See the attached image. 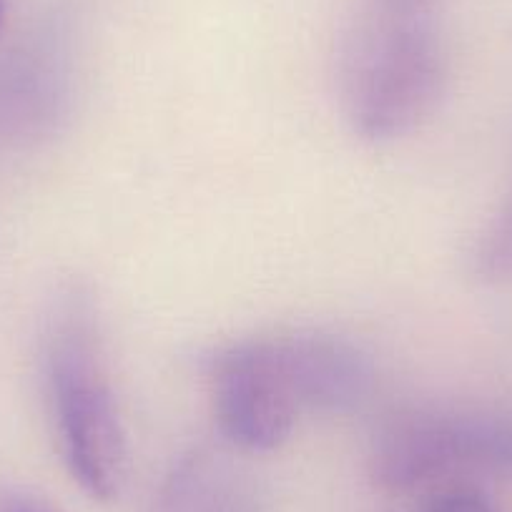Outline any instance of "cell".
I'll return each mask as SVG.
<instances>
[{
    "label": "cell",
    "mask_w": 512,
    "mask_h": 512,
    "mask_svg": "<svg viewBox=\"0 0 512 512\" xmlns=\"http://www.w3.org/2000/svg\"><path fill=\"white\" fill-rule=\"evenodd\" d=\"M427 512H497L485 492L470 485H457L432 500Z\"/></svg>",
    "instance_id": "obj_8"
},
{
    "label": "cell",
    "mask_w": 512,
    "mask_h": 512,
    "mask_svg": "<svg viewBox=\"0 0 512 512\" xmlns=\"http://www.w3.org/2000/svg\"><path fill=\"white\" fill-rule=\"evenodd\" d=\"M151 512H259L249 472L226 452L199 447L174 462Z\"/></svg>",
    "instance_id": "obj_6"
},
{
    "label": "cell",
    "mask_w": 512,
    "mask_h": 512,
    "mask_svg": "<svg viewBox=\"0 0 512 512\" xmlns=\"http://www.w3.org/2000/svg\"><path fill=\"white\" fill-rule=\"evenodd\" d=\"M437 11L405 0H362L337 56L339 101L357 136L395 141L432 116L447 83Z\"/></svg>",
    "instance_id": "obj_1"
},
{
    "label": "cell",
    "mask_w": 512,
    "mask_h": 512,
    "mask_svg": "<svg viewBox=\"0 0 512 512\" xmlns=\"http://www.w3.org/2000/svg\"><path fill=\"white\" fill-rule=\"evenodd\" d=\"M43 377L58 450L93 500H113L126 477V432L103 357L93 294L68 287L56 299L43 342Z\"/></svg>",
    "instance_id": "obj_2"
},
{
    "label": "cell",
    "mask_w": 512,
    "mask_h": 512,
    "mask_svg": "<svg viewBox=\"0 0 512 512\" xmlns=\"http://www.w3.org/2000/svg\"><path fill=\"white\" fill-rule=\"evenodd\" d=\"M512 477V412L410 407L379 425L369 472L379 487L407 492L452 472Z\"/></svg>",
    "instance_id": "obj_3"
},
{
    "label": "cell",
    "mask_w": 512,
    "mask_h": 512,
    "mask_svg": "<svg viewBox=\"0 0 512 512\" xmlns=\"http://www.w3.org/2000/svg\"><path fill=\"white\" fill-rule=\"evenodd\" d=\"M214 415L221 435L241 452H272L292 435L302 415L279 372L267 337L226 344L209 359Z\"/></svg>",
    "instance_id": "obj_4"
},
{
    "label": "cell",
    "mask_w": 512,
    "mask_h": 512,
    "mask_svg": "<svg viewBox=\"0 0 512 512\" xmlns=\"http://www.w3.org/2000/svg\"><path fill=\"white\" fill-rule=\"evenodd\" d=\"M470 274L485 284H512V191L472 244Z\"/></svg>",
    "instance_id": "obj_7"
},
{
    "label": "cell",
    "mask_w": 512,
    "mask_h": 512,
    "mask_svg": "<svg viewBox=\"0 0 512 512\" xmlns=\"http://www.w3.org/2000/svg\"><path fill=\"white\" fill-rule=\"evenodd\" d=\"M3 13H6V0H0V26H3Z\"/></svg>",
    "instance_id": "obj_10"
},
{
    "label": "cell",
    "mask_w": 512,
    "mask_h": 512,
    "mask_svg": "<svg viewBox=\"0 0 512 512\" xmlns=\"http://www.w3.org/2000/svg\"><path fill=\"white\" fill-rule=\"evenodd\" d=\"M267 342L302 412H352L372 392V362L349 339L299 329L274 334Z\"/></svg>",
    "instance_id": "obj_5"
},
{
    "label": "cell",
    "mask_w": 512,
    "mask_h": 512,
    "mask_svg": "<svg viewBox=\"0 0 512 512\" xmlns=\"http://www.w3.org/2000/svg\"><path fill=\"white\" fill-rule=\"evenodd\" d=\"M0 512H63L51 500L26 490H0Z\"/></svg>",
    "instance_id": "obj_9"
}]
</instances>
